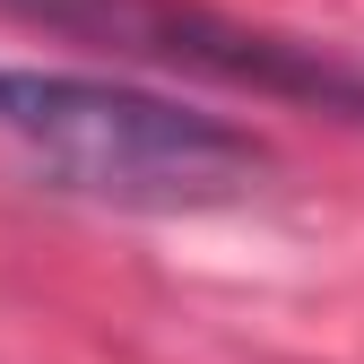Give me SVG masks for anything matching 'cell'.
Wrapping results in <instances>:
<instances>
[{"label": "cell", "instance_id": "2", "mask_svg": "<svg viewBox=\"0 0 364 364\" xmlns=\"http://www.w3.org/2000/svg\"><path fill=\"white\" fill-rule=\"evenodd\" d=\"M43 18H61L78 35H105V43H130V53H156V61H191V70H217L235 87H269V96H312V105H338V113H364V78L304 53V43H269V35H243L208 9H173V0H35Z\"/></svg>", "mask_w": 364, "mask_h": 364}, {"label": "cell", "instance_id": "1", "mask_svg": "<svg viewBox=\"0 0 364 364\" xmlns=\"http://www.w3.org/2000/svg\"><path fill=\"white\" fill-rule=\"evenodd\" d=\"M0 165L122 217H200L260 191L269 148L225 113L96 70L0 61Z\"/></svg>", "mask_w": 364, "mask_h": 364}]
</instances>
